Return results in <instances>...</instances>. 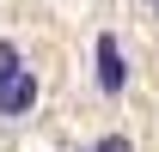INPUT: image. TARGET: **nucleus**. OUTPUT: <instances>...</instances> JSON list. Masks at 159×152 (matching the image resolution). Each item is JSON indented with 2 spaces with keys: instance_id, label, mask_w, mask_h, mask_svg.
Listing matches in <instances>:
<instances>
[{
  "instance_id": "nucleus-1",
  "label": "nucleus",
  "mask_w": 159,
  "mask_h": 152,
  "mask_svg": "<svg viewBox=\"0 0 159 152\" xmlns=\"http://www.w3.org/2000/svg\"><path fill=\"white\" fill-rule=\"evenodd\" d=\"M37 97H43V79L31 61H19L12 73H0V122H25V116L37 110Z\"/></svg>"
},
{
  "instance_id": "nucleus-2",
  "label": "nucleus",
  "mask_w": 159,
  "mask_h": 152,
  "mask_svg": "<svg viewBox=\"0 0 159 152\" xmlns=\"http://www.w3.org/2000/svg\"><path fill=\"white\" fill-rule=\"evenodd\" d=\"M92 55H98V91H104V97H122V85H129V61H122V43L110 37V31H98Z\"/></svg>"
},
{
  "instance_id": "nucleus-3",
  "label": "nucleus",
  "mask_w": 159,
  "mask_h": 152,
  "mask_svg": "<svg viewBox=\"0 0 159 152\" xmlns=\"http://www.w3.org/2000/svg\"><path fill=\"white\" fill-rule=\"evenodd\" d=\"M86 152H135V140H129V134H98Z\"/></svg>"
},
{
  "instance_id": "nucleus-4",
  "label": "nucleus",
  "mask_w": 159,
  "mask_h": 152,
  "mask_svg": "<svg viewBox=\"0 0 159 152\" xmlns=\"http://www.w3.org/2000/svg\"><path fill=\"white\" fill-rule=\"evenodd\" d=\"M19 61H25V55H19V43H12V37H0V73H12Z\"/></svg>"
}]
</instances>
